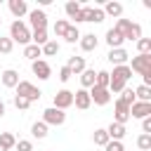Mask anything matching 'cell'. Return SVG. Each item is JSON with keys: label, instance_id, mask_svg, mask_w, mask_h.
I'll use <instances>...</instances> for the list:
<instances>
[{"label": "cell", "instance_id": "cell-1", "mask_svg": "<svg viewBox=\"0 0 151 151\" xmlns=\"http://www.w3.org/2000/svg\"><path fill=\"white\" fill-rule=\"evenodd\" d=\"M132 78V71L127 64L123 66H116L113 73H109V92H123L125 90V83Z\"/></svg>", "mask_w": 151, "mask_h": 151}, {"label": "cell", "instance_id": "cell-2", "mask_svg": "<svg viewBox=\"0 0 151 151\" xmlns=\"http://www.w3.org/2000/svg\"><path fill=\"white\" fill-rule=\"evenodd\" d=\"M113 28L123 35V40H132V42H137V40L142 38V26H139V24H132L130 19H118V24H116Z\"/></svg>", "mask_w": 151, "mask_h": 151}, {"label": "cell", "instance_id": "cell-3", "mask_svg": "<svg viewBox=\"0 0 151 151\" xmlns=\"http://www.w3.org/2000/svg\"><path fill=\"white\" fill-rule=\"evenodd\" d=\"M9 40L12 42H21V45H31V31H28V26L21 19L12 21V26H9Z\"/></svg>", "mask_w": 151, "mask_h": 151}, {"label": "cell", "instance_id": "cell-4", "mask_svg": "<svg viewBox=\"0 0 151 151\" xmlns=\"http://www.w3.org/2000/svg\"><path fill=\"white\" fill-rule=\"evenodd\" d=\"M17 94H19V97H26V99L33 104V101H38V99H40V94H42V92H40L33 83H28V80H19V85H17Z\"/></svg>", "mask_w": 151, "mask_h": 151}, {"label": "cell", "instance_id": "cell-5", "mask_svg": "<svg viewBox=\"0 0 151 151\" xmlns=\"http://www.w3.org/2000/svg\"><path fill=\"white\" fill-rule=\"evenodd\" d=\"M130 71H137L139 76H149L151 73V54H137L132 59Z\"/></svg>", "mask_w": 151, "mask_h": 151}, {"label": "cell", "instance_id": "cell-6", "mask_svg": "<svg viewBox=\"0 0 151 151\" xmlns=\"http://www.w3.org/2000/svg\"><path fill=\"white\" fill-rule=\"evenodd\" d=\"M64 120H66V113L59 111V109H54V106H50V109L42 111V123L45 125H64Z\"/></svg>", "mask_w": 151, "mask_h": 151}, {"label": "cell", "instance_id": "cell-7", "mask_svg": "<svg viewBox=\"0 0 151 151\" xmlns=\"http://www.w3.org/2000/svg\"><path fill=\"white\" fill-rule=\"evenodd\" d=\"M87 94H90V101H94L97 106H106V104L111 101V92H109V90H104V87H97V85H94V87H90V92H87Z\"/></svg>", "mask_w": 151, "mask_h": 151}, {"label": "cell", "instance_id": "cell-8", "mask_svg": "<svg viewBox=\"0 0 151 151\" xmlns=\"http://www.w3.org/2000/svg\"><path fill=\"white\" fill-rule=\"evenodd\" d=\"M68 106H73V92H71V90H59V92L54 94V109L64 111V109H68Z\"/></svg>", "mask_w": 151, "mask_h": 151}, {"label": "cell", "instance_id": "cell-9", "mask_svg": "<svg viewBox=\"0 0 151 151\" xmlns=\"http://www.w3.org/2000/svg\"><path fill=\"white\" fill-rule=\"evenodd\" d=\"M28 21H31V26H33L35 31L47 28V14H45L42 9H31V12H28Z\"/></svg>", "mask_w": 151, "mask_h": 151}, {"label": "cell", "instance_id": "cell-10", "mask_svg": "<svg viewBox=\"0 0 151 151\" xmlns=\"http://www.w3.org/2000/svg\"><path fill=\"white\" fill-rule=\"evenodd\" d=\"M130 120V106L125 104V101H116V111H113V123H120V125H125Z\"/></svg>", "mask_w": 151, "mask_h": 151}, {"label": "cell", "instance_id": "cell-11", "mask_svg": "<svg viewBox=\"0 0 151 151\" xmlns=\"http://www.w3.org/2000/svg\"><path fill=\"white\" fill-rule=\"evenodd\" d=\"M130 116L132 118H149L151 116V101H134L130 106Z\"/></svg>", "mask_w": 151, "mask_h": 151}, {"label": "cell", "instance_id": "cell-12", "mask_svg": "<svg viewBox=\"0 0 151 151\" xmlns=\"http://www.w3.org/2000/svg\"><path fill=\"white\" fill-rule=\"evenodd\" d=\"M31 68H33V73H35L40 80H47V78L52 76V68H50V64H47V61H42V59L33 61V64H31Z\"/></svg>", "mask_w": 151, "mask_h": 151}, {"label": "cell", "instance_id": "cell-13", "mask_svg": "<svg viewBox=\"0 0 151 151\" xmlns=\"http://www.w3.org/2000/svg\"><path fill=\"white\" fill-rule=\"evenodd\" d=\"M125 125H120V123H111L109 127H106V134H109V139L111 142H120L123 137H125Z\"/></svg>", "mask_w": 151, "mask_h": 151}, {"label": "cell", "instance_id": "cell-14", "mask_svg": "<svg viewBox=\"0 0 151 151\" xmlns=\"http://www.w3.org/2000/svg\"><path fill=\"white\" fill-rule=\"evenodd\" d=\"M9 12H12L17 19H21L24 14H28V5H26V0H9Z\"/></svg>", "mask_w": 151, "mask_h": 151}, {"label": "cell", "instance_id": "cell-15", "mask_svg": "<svg viewBox=\"0 0 151 151\" xmlns=\"http://www.w3.org/2000/svg\"><path fill=\"white\" fill-rule=\"evenodd\" d=\"M106 42H109L111 50H118V47H123L125 40H123V35H120L116 28H109V31H106Z\"/></svg>", "mask_w": 151, "mask_h": 151}, {"label": "cell", "instance_id": "cell-16", "mask_svg": "<svg viewBox=\"0 0 151 151\" xmlns=\"http://www.w3.org/2000/svg\"><path fill=\"white\" fill-rule=\"evenodd\" d=\"M73 104L78 106V109H90V94H87V90H78V92H73Z\"/></svg>", "mask_w": 151, "mask_h": 151}, {"label": "cell", "instance_id": "cell-17", "mask_svg": "<svg viewBox=\"0 0 151 151\" xmlns=\"http://www.w3.org/2000/svg\"><path fill=\"white\" fill-rule=\"evenodd\" d=\"M127 57H130V54H127L123 47H118V50H111V52H109V61H111V64H116V66H123V64L127 61Z\"/></svg>", "mask_w": 151, "mask_h": 151}, {"label": "cell", "instance_id": "cell-18", "mask_svg": "<svg viewBox=\"0 0 151 151\" xmlns=\"http://www.w3.org/2000/svg\"><path fill=\"white\" fill-rule=\"evenodd\" d=\"M97 45H99V40H97V35H94V33L80 35V47H83L85 52H92V50H97Z\"/></svg>", "mask_w": 151, "mask_h": 151}, {"label": "cell", "instance_id": "cell-19", "mask_svg": "<svg viewBox=\"0 0 151 151\" xmlns=\"http://www.w3.org/2000/svg\"><path fill=\"white\" fill-rule=\"evenodd\" d=\"M2 85H5V87H17V85H19V73H17L14 68L2 71Z\"/></svg>", "mask_w": 151, "mask_h": 151}, {"label": "cell", "instance_id": "cell-20", "mask_svg": "<svg viewBox=\"0 0 151 151\" xmlns=\"http://www.w3.org/2000/svg\"><path fill=\"white\" fill-rule=\"evenodd\" d=\"M66 66H68V71H71L73 76H76V73H83V71H85V57H71Z\"/></svg>", "mask_w": 151, "mask_h": 151}, {"label": "cell", "instance_id": "cell-21", "mask_svg": "<svg viewBox=\"0 0 151 151\" xmlns=\"http://www.w3.org/2000/svg\"><path fill=\"white\" fill-rule=\"evenodd\" d=\"M101 12L109 14V17H120V14H123V5L116 2V0H111V2H106V7H104Z\"/></svg>", "mask_w": 151, "mask_h": 151}, {"label": "cell", "instance_id": "cell-22", "mask_svg": "<svg viewBox=\"0 0 151 151\" xmlns=\"http://www.w3.org/2000/svg\"><path fill=\"white\" fill-rule=\"evenodd\" d=\"M24 57H26V59H31V61H38V57H42V50H40L38 45H33V42H31V45H26V47H24Z\"/></svg>", "mask_w": 151, "mask_h": 151}, {"label": "cell", "instance_id": "cell-23", "mask_svg": "<svg viewBox=\"0 0 151 151\" xmlns=\"http://www.w3.org/2000/svg\"><path fill=\"white\" fill-rule=\"evenodd\" d=\"M94 78H97V73H94L92 68H85V71L80 73V83H83V90H85V87H94Z\"/></svg>", "mask_w": 151, "mask_h": 151}, {"label": "cell", "instance_id": "cell-24", "mask_svg": "<svg viewBox=\"0 0 151 151\" xmlns=\"http://www.w3.org/2000/svg\"><path fill=\"white\" fill-rule=\"evenodd\" d=\"M31 40H33V45H38V47H42L50 38H47V28H42V31H33V35H31Z\"/></svg>", "mask_w": 151, "mask_h": 151}, {"label": "cell", "instance_id": "cell-25", "mask_svg": "<svg viewBox=\"0 0 151 151\" xmlns=\"http://www.w3.org/2000/svg\"><path fill=\"white\" fill-rule=\"evenodd\" d=\"M40 50H42V54H45V57H54V54L59 52V42H57V40H47Z\"/></svg>", "mask_w": 151, "mask_h": 151}, {"label": "cell", "instance_id": "cell-26", "mask_svg": "<svg viewBox=\"0 0 151 151\" xmlns=\"http://www.w3.org/2000/svg\"><path fill=\"white\" fill-rule=\"evenodd\" d=\"M134 99H139V101H151V87L139 85V87L134 90Z\"/></svg>", "mask_w": 151, "mask_h": 151}, {"label": "cell", "instance_id": "cell-27", "mask_svg": "<svg viewBox=\"0 0 151 151\" xmlns=\"http://www.w3.org/2000/svg\"><path fill=\"white\" fill-rule=\"evenodd\" d=\"M31 134L33 137H38V139H42V137H47V125L40 120V123H33L31 125Z\"/></svg>", "mask_w": 151, "mask_h": 151}, {"label": "cell", "instance_id": "cell-28", "mask_svg": "<svg viewBox=\"0 0 151 151\" xmlns=\"http://www.w3.org/2000/svg\"><path fill=\"white\" fill-rule=\"evenodd\" d=\"M92 139H94V144H97V146H106V144L111 142V139H109V134H106V130H94Z\"/></svg>", "mask_w": 151, "mask_h": 151}, {"label": "cell", "instance_id": "cell-29", "mask_svg": "<svg viewBox=\"0 0 151 151\" xmlns=\"http://www.w3.org/2000/svg\"><path fill=\"white\" fill-rule=\"evenodd\" d=\"M14 144H17V139H14L12 132H2V134H0V146H5V149L9 151V149H14Z\"/></svg>", "mask_w": 151, "mask_h": 151}, {"label": "cell", "instance_id": "cell-30", "mask_svg": "<svg viewBox=\"0 0 151 151\" xmlns=\"http://www.w3.org/2000/svg\"><path fill=\"white\" fill-rule=\"evenodd\" d=\"M80 7H83V5H80V2H73V0L66 2V14H68V19H76V17L80 14Z\"/></svg>", "mask_w": 151, "mask_h": 151}, {"label": "cell", "instance_id": "cell-31", "mask_svg": "<svg viewBox=\"0 0 151 151\" xmlns=\"http://www.w3.org/2000/svg\"><path fill=\"white\" fill-rule=\"evenodd\" d=\"M137 50H139V54H151V38H139Z\"/></svg>", "mask_w": 151, "mask_h": 151}, {"label": "cell", "instance_id": "cell-32", "mask_svg": "<svg viewBox=\"0 0 151 151\" xmlns=\"http://www.w3.org/2000/svg\"><path fill=\"white\" fill-rule=\"evenodd\" d=\"M94 85H97V87H104V90H109V73H106V71H97Z\"/></svg>", "mask_w": 151, "mask_h": 151}, {"label": "cell", "instance_id": "cell-33", "mask_svg": "<svg viewBox=\"0 0 151 151\" xmlns=\"http://www.w3.org/2000/svg\"><path fill=\"white\" fill-rule=\"evenodd\" d=\"M104 12L99 9V7H90V17H87V21H94V24H99V21H104Z\"/></svg>", "mask_w": 151, "mask_h": 151}, {"label": "cell", "instance_id": "cell-34", "mask_svg": "<svg viewBox=\"0 0 151 151\" xmlns=\"http://www.w3.org/2000/svg\"><path fill=\"white\" fill-rule=\"evenodd\" d=\"M64 38H66V42H76V40H80V31L76 26H68L66 33H64Z\"/></svg>", "mask_w": 151, "mask_h": 151}, {"label": "cell", "instance_id": "cell-35", "mask_svg": "<svg viewBox=\"0 0 151 151\" xmlns=\"http://www.w3.org/2000/svg\"><path fill=\"white\" fill-rule=\"evenodd\" d=\"M120 101H125L127 106H132V104L137 101V99H134V90H127V87H125V90L120 92Z\"/></svg>", "mask_w": 151, "mask_h": 151}, {"label": "cell", "instance_id": "cell-36", "mask_svg": "<svg viewBox=\"0 0 151 151\" xmlns=\"http://www.w3.org/2000/svg\"><path fill=\"white\" fill-rule=\"evenodd\" d=\"M137 146H139L142 151H151V134H139Z\"/></svg>", "mask_w": 151, "mask_h": 151}, {"label": "cell", "instance_id": "cell-37", "mask_svg": "<svg viewBox=\"0 0 151 151\" xmlns=\"http://www.w3.org/2000/svg\"><path fill=\"white\" fill-rule=\"evenodd\" d=\"M68 26H71L68 21H64V19H59V21L54 24V33H57L59 38H64V33H66V28H68Z\"/></svg>", "mask_w": 151, "mask_h": 151}, {"label": "cell", "instance_id": "cell-38", "mask_svg": "<svg viewBox=\"0 0 151 151\" xmlns=\"http://www.w3.org/2000/svg\"><path fill=\"white\" fill-rule=\"evenodd\" d=\"M14 106H17V109H21V111H26V109L31 106V101H28L26 97H19V94H14Z\"/></svg>", "mask_w": 151, "mask_h": 151}, {"label": "cell", "instance_id": "cell-39", "mask_svg": "<svg viewBox=\"0 0 151 151\" xmlns=\"http://www.w3.org/2000/svg\"><path fill=\"white\" fill-rule=\"evenodd\" d=\"M12 47H14V42H12L9 38H0V52H2V54H9Z\"/></svg>", "mask_w": 151, "mask_h": 151}, {"label": "cell", "instance_id": "cell-40", "mask_svg": "<svg viewBox=\"0 0 151 151\" xmlns=\"http://www.w3.org/2000/svg\"><path fill=\"white\" fill-rule=\"evenodd\" d=\"M14 146H17L19 151H33V144H31L28 139H19V142H17Z\"/></svg>", "mask_w": 151, "mask_h": 151}, {"label": "cell", "instance_id": "cell-41", "mask_svg": "<svg viewBox=\"0 0 151 151\" xmlns=\"http://www.w3.org/2000/svg\"><path fill=\"white\" fill-rule=\"evenodd\" d=\"M87 17H90V7H80V14L76 17V24H80V21H87Z\"/></svg>", "mask_w": 151, "mask_h": 151}, {"label": "cell", "instance_id": "cell-42", "mask_svg": "<svg viewBox=\"0 0 151 151\" xmlns=\"http://www.w3.org/2000/svg\"><path fill=\"white\" fill-rule=\"evenodd\" d=\"M71 76H73V73L68 71V66H64V68L59 71V80H61V83H66V80H71Z\"/></svg>", "mask_w": 151, "mask_h": 151}, {"label": "cell", "instance_id": "cell-43", "mask_svg": "<svg viewBox=\"0 0 151 151\" xmlns=\"http://www.w3.org/2000/svg\"><path fill=\"white\" fill-rule=\"evenodd\" d=\"M104 149H106V151H125V149H123V144H120V142H109V144H106V146H104Z\"/></svg>", "mask_w": 151, "mask_h": 151}, {"label": "cell", "instance_id": "cell-44", "mask_svg": "<svg viewBox=\"0 0 151 151\" xmlns=\"http://www.w3.org/2000/svg\"><path fill=\"white\" fill-rule=\"evenodd\" d=\"M142 130H144V134H151V116L142 118Z\"/></svg>", "mask_w": 151, "mask_h": 151}, {"label": "cell", "instance_id": "cell-45", "mask_svg": "<svg viewBox=\"0 0 151 151\" xmlns=\"http://www.w3.org/2000/svg\"><path fill=\"white\" fill-rule=\"evenodd\" d=\"M2 116H5V101L0 99V118H2Z\"/></svg>", "mask_w": 151, "mask_h": 151}, {"label": "cell", "instance_id": "cell-46", "mask_svg": "<svg viewBox=\"0 0 151 151\" xmlns=\"http://www.w3.org/2000/svg\"><path fill=\"white\" fill-rule=\"evenodd\" d=\"M0 151H7V149H5V146H0Z\"/></svg>", "mask_w": 151, "mask_h": 151}, {"label": "cell", "instance_id": "cell-47", "mask_svg": "<svg viewBox=\"0 0 151 151\" xmlns=\"http://www.w3.org/2000/svg\"><path fill=\"white\" fill-rule=\"evenodd\" d=\"M0 24H2V19H0Z\"/></svg>", "mask_w": 151, "mask_h": 151}]
</instances>
